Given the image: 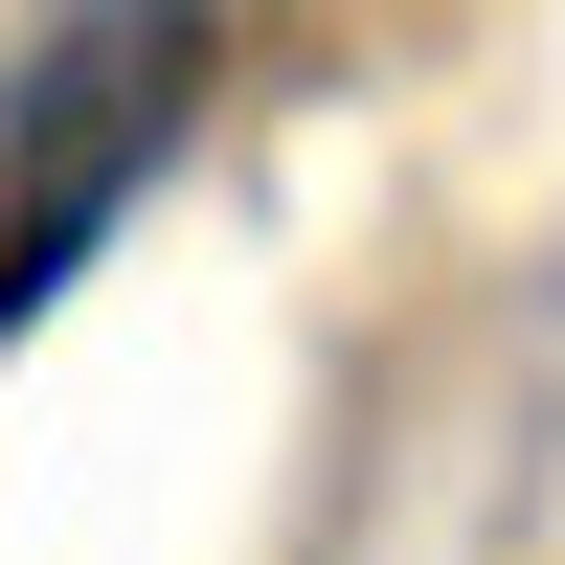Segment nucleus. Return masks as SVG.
<instances>
[{
    "instance_id": "nucleus-1",
    "label": "nucleus",
    "mask_w": 565,
    "mask_h": 565,
    "mask_svg": "<svg viewBox=\"0 0 565 565\" xmlns=\"http://www.w3.org/2000/svg\"><path fill=\"white\" fill-rule=\"evenodd\" d=\"M181 114H204V0H90V23L0 90V340L114 249V204L181 159Z\"/></svg>"
}]
</instances>
